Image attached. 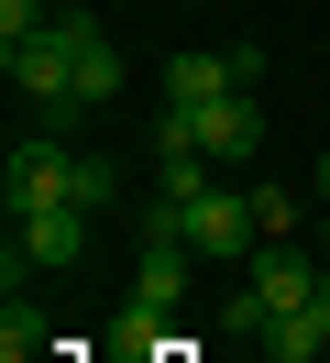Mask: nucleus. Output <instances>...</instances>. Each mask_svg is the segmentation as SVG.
Wrapping results in <instances>:
<instances>
[{
  "mask_svg": "<svg viewBox=\"0 0 330 363\" xmlns=\"http://www.w3.org/2000/svg\"><path fill=\"white\" fill-rule=\"evenodd\" d=\"M253 143H264V111H253V89H220V99H198V111H154V155L253 165Z\"/></svg>",
  "mask_w": 330,
  "mask_h": 363,
  "instance_id": "obj_1",
  "label": "nucleus"
},
{
  "mask_svg": "<svg viewBox=\"0 0 330 363\" xmlns=\"http://www.w3.org/2000/svg\"><path fill=\"white\" fill-rule=\"evenodd\" d=\"M0 77L22 89L33 121H66V111H77V45H66V11L33 33V45H0Z\"/></svg>",
  "mask_w": 330,
  "mask_h": 363,
  "instance_id": "obj_2",
  "label": "nucleus"
},
{
  "mask_svg": "<svg viewBox=\"0 0 330 363\" xmlns=\"http://www.w3.org/2000/svg\"><path fill=\"white\" fill-rule=\"evenodd\" d=\"M88 242H99V209H11V264H33V275H66V264H88Z\"/></svg>",
  "mask_w": 330,
  "mask_h": 363,
  "instance_id": "obj_3",
  "label": "nucleus"
},
{
  "mask_svg": "<svg viewBox=\"0 0 330 363\" xmlns=\"http://www.w3.org/2000/svg\"><path fill=\"white\" fill-rule=\"evenodd\" d=\"M176 220H187V253H209V264H253V199L242 187H198V199H176Z\"/></svg>",
  "mask_w": 330,
  "mask_h": 363,
  "instance_id": "obj_4",
  "label": "nucleus"
},
{
  "mask_svg": "<svg viewBox=\"0 0 330 363\" xmlns=\"http://www.w3.org/2000/svg\"><path fill=\"white\" fill-rule=\"evenodd\" d=\"M319 275H330V253H308V242H253V264H242V286L264 297V308H308V297H319Z\"/></svg>",
  "mask_w": 330,
  "mask_h": 363,
  "instance_id": "obj_5",
  "label": "nucleus"
},
{
  "mask_svg": "<svg viewBox=\"0 0 330 363\" xmlns=\"http://www.w3.org/2000/svg\"><path fill=\"white\" fill-rule=\"evenodd\" d=\"M66 187H77V155H66V143L33 121V133L11 143V209H55Z\"/></svg>",
  "mask_w": 330,
  "mask_h": 363,
  "instance_id": "obj_6",
  "label": "nucleus"
},
{
  "mask_svg": "<svg viewBox=\"0 0 330 363\" xmlns=\"http://www.w3.org/2000/svg\"><path fill=\"white\" fill-rule=\"evenodd\" d=\"M66 45H77V111H110L121 99V45L99 33V11H66Z\"/></svg>",
  "mask_w": 330,
  "mask_h": 363,
  "instance_id": "obj_7",
  "label": "nucleus"
},
{
  "mask_svg": "<svg viewBox=\"0 0 330 363\" xmlns=\"http://www.w3.org/2000/svg\"><path fill=\"white\" fill-rule=\"evenodd\" d=\"M220 89H242V77H231V55H176V67H165V111H198V99H220Z\"/></svg>",
  "mask_w": 330,
  "mask_h": 363,
  "instance_id": "obj_8",
  "label": "nucleus"
},
{
  "mask_svg": "<svg viewBox=\"0 0 330 363\" xmlns=\"http://www.w3.org/2000/svg\"><path fill=\"white\" fill-rule=\"evenodd\" d=\"M275 352H286V363H319V352H330V275H319V297H308V308L275 319Z\"/></svg>",
  "mask_w": 330,
  "mask_h": 363,
  "instance_id": "obj_9",
  "label": "nucleus"
},
{
  "mask_svg": "<svg viewBox=\"0 0 330 363\" xmlns=\"http://www.w3.org/2000/svg\"><path fill=\"white\" fill-rule=\"evenodd\" d=\"M242 199H253L264 242H308V199H297V187H242Z\"/></svg>",
  "mask_w": 330,
  "mask_h": 363,
  "instance_id": "obj_10",
  "label": "nucleus"
},
{
  "mask_svg": "<svg viewBox=\"0 0 330 363\" xmlns=\"http://www.w3.org/2000/svg\"><path fill=\"white\" fill-rule=\"evenodd\" d=\"M110 352H121V363H154V352H165V308L121 297V319H110Z\"/></svg>",
  "mask_w": 330,
  "mask_h": 363,
  "instance_id": "obj_11",
  "label": "nucleus"
},
{
  "mask_svg": "<svg viewBox=\"0 0 330 363\" xmlns=\"http://www.w3.org/2000/svg\"><path fill=\"white\" fill-rule=\"evenodd\" d=\"M44 352H55V330H44V319L11 297V308H0V363H44Z\"/></svg>",
  "mask_w": 330,
  "mask_h": 363,
  "instance_id": "obj_12",
  "label": "nucleus"
},
{
  "mask_svg": "<svg viewBox=\"0 0 330 363\" xmlns=\"http://www.w3.org/2000/svg\"><path fill=\"white\" fill-rule=\"evenodd\" d=\"M220 330H231V341H275V308H264L253 286H231V297H220Z\"/></svg>",
  "mask_w": 330,
  "mask_h": 363,
  "instance_id": "obj_13",
  "label": "nucleus"
},
{
  "mask_svg": "<svg viewBox=\"0 0 330 363\" xmlns=\"http://www.w3.org/2000/svg\"><path fill=\"white\" fill-rule=\"evenodd\" d=\"M44 23H55V0H0V45H33Z\"/></svg>",
  "mask_w": 330,
  "mask_h": 363,
  "instance_id": "obj_14",
  "label": "nucleus"
},
{
  "mask_svg": "<svg viewBox=\"0 0 330 363\" xmlns=\"http://www.w3.org/2000/svg\"><path fill=\"white\" fill-rule=\"evenodd\" d=\"M308 187H319V209H330V155H319V165H308Z\"/></svg>",
  "mask_w": 330,
  "mask_h": 363,
  "instance_id": "obj_15",
  "label": "nucleus"
},
{
  "mask_svg": "<svg viewBox=\"0 0 330 363\" xmlns=\"http://www.w3.org/2000/svg\"><path fill=\"white\" fill-rule=\"evenodd\" d=\"M319 253H330V209H319Z\"/></svg>",
  "mask_w": 330,
  "mask_h": 363,
  "instance_id": "obj_16",
  "label": "nucleus"
}]
</instances>
